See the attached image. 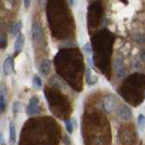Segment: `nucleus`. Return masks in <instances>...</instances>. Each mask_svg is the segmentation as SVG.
I'll return each instance as SVG.
<instances>
[{"label": "nucleus", "mask_w": 145, "mask_h": 145, "mask_svg": "<svg viewBox=\"0 0 145 145\" xmlns=\"http://www.w3.org/2000/svg\"><path fill=\"white\" fill-rule=\"evenodd\" d=\"M113 35L107 29L101 30L92 37V50L94 63L99 69L107 74L110 67V57L111 54Z\"/></svg>", "instance_id": "f257e3e1"}, {"label": "nucleus", "mask_w": 145, "mask_h": 145, "mask_svg": "<svg viewBox=\"0 0 145 145\" xmlns=\"http://www.w3.org/2000/svg\"><path fill=\"white\" fill-rule=\"evenodd\" d=\"M102 7L99 1H95L88 8V27L89 29L96 28L101 18Z\"/></svg>", "instance_id": "f03ea898"}, {"label": "nucleus", "mask_w": 145, "mask_h": 145, "mask_svg": "<svg viewBox=\"0 0 145 145\" xmlns=\"http://www.w3.org/2000/svg\"><path fill=\"white\" fill-rule=\"evenodd\" d=\"M26 114L28 116H33L37 115L39 113L40 109H39V99L38 97H32L29 100V103L28 107H26Z\"/></svg>", "instance_id": "7ed1b4c3"}, {"label": "nucleus", "mask_w": 145, "mask_h": 145, "mask_svg": "<svg viewBox=\"0 0 145 145\" xmlns=\"http://www.w3.org/2000/svg\"><path fill=\"white\" fill-rule=\"evenodd\" d=\"M116 114L119 116L121 119L124 121L130 120L131 116H132V113H131L130 107H128L124 103H121L116 107Z\"/></svg>", "instance_id": "20e7f679"}, {"label": "nucleus", "mask_w": 145, "mask_h": 145, "mask_svg": "<svg viewBox=\"0 0 145 145\" xmlns=\"http://www.w3.org/2000/svg\"><path fill=\"white\" fill-rule=\"evenodd\" d=\"M117 103V98L115 95L113 94H109L104 98L103 101V109L107 113H110L112 112L113 109L115 108Z\"/></svg>", "instance_id": "39448f33"}, {"label": "nucleus", "mask_w": 145, "mask_h": 145, "mask_svg": "<svg viewBox=\"0 0 145 145\" xmlns=\"http://www.w3.org/2000/svg\"><path fill=\"white\" fill-rule=\"evenodd\" d=\"M113 69L118 78H123L125 76V68L123 60L121 57H117L113 63Z\"/></svg>", "instance_id": "423d86ee"}, {"label": "nucleus", "mask_w": 145, "mask_h": 145, "mask_svg": "<svg viewBox=\"0 0 145 145\" xmlns=\"http://www.w3.org/2000/svg\"><path fill=\"white\" fill-rule=\"evenodd\" d=\"M31 35H32V39L35 42H38L43 36V29L42 26L40 25L38 23H34L31 27Z\"/></svg>", "instance_id": "0eeeda50"}, {"label": "nucleus", "mask_w": 145, "mask_h": 145, "mask_svg": "<svg viewBox=\"0 0 145 145\" xmlns=\"http://www.w3.org/2000/svg\"><path fill=\"white\" fill-rule=\"evenodd\" d=\"M13 66H14V62L11 57H7L5 59V61L3 63V72L4 74L8 75L12 74L13 72Z\"/></svg>", "instance_id": "6e6552de"}, {"label": "nucleus", "mask_w": 145, "mask_h": 145, "mask_svg": "<svg viewBox=\"0 0 145 145\" xmlns=\"http://www.w3.org/2000/svg\"><path fill=\"white\" fill-rule=\"evenodd\" d=\"M86 81H87V84L89 85H93L96 84L98 81V76L93 74V72L90 67H88L87 69H86Z\"/></svg>", "instance_id": "1a4fd4ad"}, {"label": "nucleus", "mask_w": 145, "mask_h": 145, "mask_svg": "<svg viewBox=\"0 0 145 145\" xmlns=\"http://www.w3.org/2000/svg\"><path fill=\"white\" fill-rule=\"evenodd\" d=\"M24 44H25V35L19 33L17 35V37L16 39V43H15V50L17 53H19L22 51V49L24 47Z\"/></svg>", "instance_id": "9d476101"}, {"label": "nucleus", "mask_w": 145, "mask_h": 145, "mask_svg": "<svg viewBox=\"0 0 145 145\" xmlns=\"http://www.w3.org/2000/svg\"><path fill=\"white\" fill-rule=\"evenodd\" d=\"M50 61L46 59V60H44L41 65H40V67H39V71L41 72L42 74L44 75H47L49 72H50Z\"/></svg>", "instance_id": "9b49d317"}, {"label": "nucleus", "mask_w": 145, "mask_h": 145, "mask_svg": "<svg viewBox=\"0 0 145 145\" xmlns=\"http://www.w3.org/2000/svg\"><path fill=\"white\" fill-rule=\"evenodd\" d=\"M22 22L21 21H17L14 24H12L11 26H10V34L12 35H19L20 33V30L22 29Z\"/></svg>", "instance_id": "f8f14e48"}, {"label": "nucleus", "mask_w": 145, "mask_h": 145, "mask_svg": "<svg viewBox=\"0 0 145 145\" xmlns=\"http://www.w3.org/2000/svg\"><path fill=\"white\" fill-rule=\"evenodd\" d=\"M9 133H10V139H9L10 145H14L16 142V128L13 121H10L9 124Z\"/></svg>", "instance_id": "ddd939ff"}, {"label": "nucleus", "mask_w": 145, "mask_h": 145, "mask_svg": "<svg viewBox=\"0 0 145 145\" xmlns=\"http://www.w3.org/2000/svg\"><path fill=\"white\" fill-rule=\"evenodd\" d=\"M137 121H138V125L140 127V129H144L145 128V116L142 114V113L139 114Z\"/></svg>", "instance_id": "4468645a"}, {"label": "nucleus", "mask_w": 145, "mask_h": 145, "mask_svg": "<svg viewBox=\"0 0 145 145\" xmlns=\"http://www.w3.org/2000/svg\"><path fill=\"white\" fill-rule=\"evenodd\" d=\"M33 85H34L37 89L40 88V87H41V85H42V82H41V80H40V78H39L38 76H37V75H35V76H34V78H33Z\"/></svg>", "instance_id": "2eb2a0df"}, {"label": "nucleus", "mask_w": 145, "mask_h": 145, "mask_svg": "<svg viewBox=\"0 0 145 145\" xmlns=\"http://www.w3.org/2000/svg\"><path fill=\"white\" fill-rule=\"evenodd\" d=\"M6 108V101H5V97L4 95L1 93L0 94V112H4Z\"/></svg>", "instance_id": "dca6fc26"}, {"label": "nucleus", "mask_w": 145, "mask_h": 145, "mask_svg": "<svg viewBox=\"0 0 145 145\" xmlns=\"http://www.w3.org/2000/svg\"><path fill=\"white\" fill-rule=\"evenodd\" d=\"M65 127H66V130L68 133H72V131H73V124H72L71 121H70V120L65 121Z\"/></svg>", "instance_id": "f3484780"}, {"label": "nucleus", "mask_w": 145, "mask_h": 145, "mask_svg": "<svg viewBox=\"0 0 145 145\" xmlns=\"http://www.w3.org/2000/svg\"><path fill=\"white\" fill-rule=\"evenodd\" d=\"M83 51L85 53H87L88 54H90L92 53V46L90 45L89 43H87V44H85V45L83 46Z\"/></svg>", "instance_id": "a211bd4d"}, {"label": "nucleus", "mask_w": 145, "mask_h": 145, "mask_svg": "<svg viewBox=\"0 0 145 145\" xmlns=\"http://www.w3.org/2000/svg\"><path fill=\"white\" fill-rule=\"evenodd\" d=\"M21 110V105H20V103H14V104H13V112L14 113H17V112H19V111Z\"/></svg>", "instance_id": "6ab92c4d"}, {"label": "nucleus", "mask_w": 145, "mask_h": 145, "mask_svg": "<svg viewBox=\"0 0 145 145\" xmlns=\"http://www.w3.org/2000/svg\"><path fill=\"white\" fill-rule=\"evenodd\" d=\"M7 45V39L5 37H0V48L1 49L6 48Z\"/></svg>", "instance_id": "aec40b11"}, {"label": "nucleus", "mask_w": 145, "mask_h": 145, "mask_svg": "<svg viewBox=\"0 0 145 145\" xmlns=\"http://www.w3.org/2000/svg\"><path fill=\"white\" fill-rule=\"evenodd\" d=\"M0 145H5V138L3 133H0Z\"/></svg>", "instance_id": "412c9836"}, {"label": "nucleus", "mask_w": 145, "mask_h": 145, "mask_svg": "<svg viewBox=\"0 0 145 145\" xmlns=\"http://www.w3.org/2000/svg\"><path fill=\"white\" fill-rule=\"evenodd\" d=\"M31 4V0H24V5L26 8H28Z\"/></svg>", "instance_id": "4be33fe9"}, {"label": "nucleus", "mask_w": 145, "mask_h": 145, "mask_svg": "<svg viewBox=\"0 0 145 145\" xmlns=\"http://www.w3.org/2000/svg\"><path fill=\"white\" fill-rule=\"evenodd\" d=\"M140 59H142V60L145 63V50H143V51L140 52Z\"/></svg>", "instance_id": "5701e85b"}, {"label": "nucleus", "mask_w": 145, "mask_h": 145, "mask_svg": "<svg viewBox=\"0 0 145 145\" xmlns=\"http://www.w3.org/2000/svg\"><path fill=\"white\" fill-rule=\"evenodd\" d=\"M67 1L70 4V6H73L74 5V0H67Z\"/></svg>", "instance_id": "b1692460"}, {"label": "nucleus", "mask_w": 145, "mask_h": 145, "mask_svg": "<svg viewBox=\"0 0 145 145\" xmlns=\"http://www.w3.org/2000/svg\"><path fill=\"white\" fill-rule=\"evenodd\" d=\"M144 99H145V92H144Z\"/></svg>", "instance_id": "393cba45"}]
</instances>
